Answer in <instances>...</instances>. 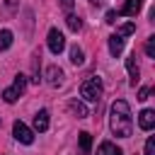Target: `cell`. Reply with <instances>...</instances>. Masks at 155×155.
<instances>
[{"mask_svg":"<svg viewBox=\"0 0 155 155\" xmlns=\"http://www.w3.org/2000/svg\"><path fill=\"white\" fill-rule=\"evenodd\" d=\"M109 128L119 138H131L133 136V119H131V107L126 99H116L109 109Z\"/></svg>","mask_w":155,"mask_h":155,"instance_id":"obj_1","label":"cell"},{"mask_svg":"<svg viewBox=\"0 0 155 155\" xmlns=\"http://www.w3.org/2000/svg\"><path fill=\"white\" fill-rule=\"evenodd\" d=\"M80 97L87 99V102H97V99L102 97V80H99L97 75L87 78V80L80 85Z\"/></svg>","mask_w":155,"mask_h":155,"instance_id":"obj_2","label":"cell"},{"mask_svg":"<svg viewBox=\"0 0 155 155\" xmlns=\"http://www.w3.org/2000/svg\"><path fill=\"white\" fill-rule=\"evenodd\" d=\"M24 90H27V75L17 73V75H15V82H12V87H7V90L2 92V99H5L7 104H15Z\"/></svg>","mask_w":155,"mask_h":155,"instance_id":"obj_3","label":"cell"},{"mask_svg":"<svg viewBox=\"0 0 155 155\" xmlns=\"http://www.w3.org/2000/svg\"><path fill=\"white\" fill-rule=\"evenodd\" d=\"M12 136H15L19 143H24V145L34 143V133H31V128H29L24 121H15V124H12Z\"/></svg>","mask_w":155,"mask_h":155,"instance_id":"obj_4","label":"cell"},{"mask_svg":"<svg viewBox=\"0 0 155 155\" xmlns=\"http://www.w3.org/2000/svg\"><path fill=\"white\" fill-rule=\"evenodd\" d=\"M48 48H51V53H61L63 48H65V36L53 27V29H48Z\"/></svg>","mask_w":155,"mask_h":155,"instance_id":"obj_5","label":"cell"},{"mask_svg":"<svg viewBox=\"0 0 155 155\" xmlns=\"http://www.w3.org/2000/svg\"><path fill=\"white\" fill-rule=\"evenodd\" d=\"M46 78H48V85L51 87H61L63 85V70L58 68V65H48V70H46Z\"/></svg>","mask_w":155,"mask_h":155,"instance_id":"obj_6","label":"cell"},{"mask_svg":"<svg viewBox=\"0 0 155 155\" xmlns=\"http://www.w3.org/2000/svg\"><path fill=\"white\" fill-rule=\"evenodd\" d=\"M138 126H140L143 131H150V128L155 126V111H153V109H143V111L138 114Z\"/></svg>","mask_w":155,"mask_h":155,"instance_id":"obj_7","label":"cell"},{"mask_svg":"<svg viewBox=\"0 0 155 155\" xmlns=\"http://www.w3.org/2000/svg\"><path fill=\"white\" fill-rule=\"evenodd\" d=\"M124 44H126V39H124V36H119V34H111V36H109V53H111V56H121V51H124Z\"/></svg>","mask_w":155,"mask_h":155,"instance_id":"obj_8","label":"cell"},{"mask_svg":"<svg viewBox=\"0 0 155 155\" xmlns=\"http://www.w3.org/2000/svg\"><path fill=\"white\" fill-rule=\"evenodd\" d=\"M126 68H128V75H131V85L136 87V82L140 80V70H138V65H136V53H131V56L126 58Z\"/></svg>","mask_w":155,"mask_h":155,"instance_id":"obj_9","label":"cell"},{"mask_svg":"<svg viewBox=\"0 0 155 155\" xmlns=\"http://www.w3.org/2000/svg\"><path fill=\"white\" fill-rule=\"evenodd\" d=\"M34 128H36L39 133L48 131V111H46V109L36 111V116H34Z\"/></svg>","mask_w":155,"mask_h":155,"instance_id":"obj_10","label":"cell"},{"mask_svg":"<svg viewBox=\"0 0 155 155\" xmlns=\"http://www.w3.org/2000/svg\"><path fill=\"white\" fill-rule=\"evenodd\" d=\"M97 155H124L119 145H114L111 140H104L99 148H97Z\"/></svg>","mask_w":155,"mask_h":155,"instance_id":"obj_11","label":"cell"},{"mask_svg":"<svg viewBox=\"0 0 155 155\" xmlns=\"http://www.w3.org/2000/svg\"><path fill=\"white\" fill-rule=\"evenodd\" d=\"M138 10H140V0H126V5L121 7V12H116V15H128V17H136V15H138Z\"/></svg>","mask_w":155,"mask_h":155,"instance_id":"obj_12","label":"cell"},{"mask_svg":"<svg viewBox=\"0 0 155 155\" xmlns=\"http://www.w3.org/2000/svg\"><path fill=\"white\" fill-rule=\"evenodd\" d=\"M70 63L73 65H82L85 63V53H82V48L75 44V46H70Z\"/></svg>","mask_w":155,"mask_h":155,"instance_id":"obj_13","label":"cell"},{"mask_svg":"<svg viewBox=\"0 0 155 155\" xmlns=\"http://www.w3.org/2000/svg\"><path fill=\"white\" fill-rule=\"evenodd\" d=\"M68 109H70L78 119H85V116H87V107H85L82 102H78V99H73V102L68 104Z\"/></svg>","mask_w":155,"mask_h":155,"instance_id":"obj_14","label":"cell"},{"mask_svg":"<svg viewBox=\"0 0 155 155\" xmlns=\"http://www.w3.org/2000/svg\"><path fill=\"white\" fill-rule=\"evenodd\" d=\"M12 39H15L12 31H10V29H2V31H0V51H7V48L12 46Z\"/></svg>","mask_w":155,"mask_h":155,"instance_id":"obj_15","label":"cell"},{"mask_svg":"<svg viewBox=\"0 0 155 155\" xmlns=\"http://www.w3.org/2000/svg\"><path fill=\"white\" fill-rule=\"evenodd\" d=\"M65 24H68L70 31H80V29H82V19H80L78 15H68V17H65Z\"/></svg>","mask_w":155,"mask_h":155,"instance_id":"obj_16","label":"cell"},{"mask_svg":"<svg viewBox=\"0 0 155 155\" xmlns=\"http://www.w3.org/2000/svg\"><path fill=\"white\" fill-rule=\"evenodd\" d=\"M80 148H82V153H90V150H92V136H90L87 131L80 133Z\"/></svg>","mask_w":155,"mask_h":155,"instance_id":"obj_17","label":"cell"},{"mask_svg":"<svg viewBox=\"0 0 155 155\" xmlns=\"http://www.w3.org/2000/svg\"><path fill=\"white\" fill-rule=\"evenodd\" d=\"M145 53H148L150 58H155V36H150V39L145 41Z\"/></svg>","mask_w":155,"mask_h":155,"instance_id":"obj_18","label":"cell"},{"mask_svg":"<svg viewBox=\"0 0 155 155\" xmlns=\"http://www.w3.org/2000/svg\"><path fill=\"white\" fill-rule=\"evenodd\" d=\"M133 31H136V24L128 22V24H124V27L119 29V36H128V34H133Z\"/></svg>","mask_w":155,"mask_h":155,"instance_id":"obj_19","label":"cell"},{"mask_svg":"<svg viewBox=\"0 0 155 155\" xmlns=\"http://www.w3.org/2000/svg\"><path fill=\"white\" fill-rule=\"evenodd\" d=\"M145 155H155V138L153 136L145 140Z\"/></svg>","mask_w":155,"mask_h":155,"instance_id":"obj_20","label":"cell"},{"mask_svg":"<svg viewBox=\"0 0 155 155\" xmlns=\"http://www.w3.org/2000/svg\"><path fill=\"white\" fill-rule=\"evenodd\" d=\"M58 2H61V7H63L65 12H70V10H73V5H75V0H58Z\"/></svg>","mask_w":155,"mask_h":155,"instance_id":"obj_21","label":"cell"},{"mask_svg":"<svg viewBox=\"0 0 155 155\" xmlns=\"http://www.w3.org/2000/svg\"><path fill=\"white\" fill-rule=\"evenodd\" d=\"M116 17H119V15H116L114 10H109V12H107V19H104V22H107V24H114V22H116Z\"/></svg>","mask_w":155,"mask_h":155,"instance_id":"obj_22","label":"cell"},{"mask_svg":"<svg viewBox=\"0 0 155 155\" xmlns=\"http://www.w3.org/2000/svg\"><path fill=\"white\" fill-rule=\"evenodd\" d=\"M148 97H150V90H148V87H143V90L138 92V99H148Z\"/></svg>","mask_w":155,"mask_h":155,"instance_id":"obj_23","label":"cell"}]
</instances>
